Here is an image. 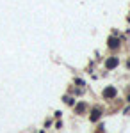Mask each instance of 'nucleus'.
<instances>
[{
  "mask_svg": "<svg viewBox=\"0 0 130 133\" xmlns=\"http://www.w3.org/2000/svg\"><path fill=\"white\" fill-rule=\"evenodd\" d=\"M118 66V57H110L109 61L105 62V68L107 69H112V68H116Z\"/></svg>",
  "mask_w": 130,
  "mask_h": 133,
  "instance_id": "f257e3e1",
  "label": "nucleus"
},
{
  "mask_svg": "<svg viewBox=\"0 0 130 133\" xmlns=\"http://www.w3.org/2000/svg\"><path fill=\"white\" fill-rule=\"evenodd\" d=\"M114 96H116V89H114V87H107V89L103 91V98H107V99H109V98H114Z\"/></svg>",
  "mask_w": 130,
  "mask_h": 133,
  "instance_id": "f03ea898",
  "label": "nucleus"
},
{
  "mask_svg": "<svg viewBox=\"0 0 130 133\" xmlns=\"http://www.w3.org/2000/svg\"><path fill=\"white\" fill-rule=\"evenodd\" d=\"M118 44H120V39H116V37H110L109 39V46L110 48H116Z\"/></svg>",
  "mask_w": 130,
  "mask_h": 133,
  "instance_id": "7ed1b4c3",
  "label": "nucleus"
},
{
  "mask_svg": "<svg viewBox=\"0 0 130 133\" xmlns=\"http://www.w3.org/2000/svg\"><path fill=\"white\" fill-rule=\"evenodd\" d=\"M100 119V110H93L91 112V121H98Z\"/></svg>",
  "mask_w": 130,
  "mask_h": 133,
  "instance_id": "20e7f679",
  "label": "nucleus"
},
{
  "mask_svg": "<svg viewBox=\"0 0 130 133\" xmlns=\"http://www.w3.org/2000/svg\"><path fill=\"white\" fill-rule=\"evenodd\" d=\"M84 110H86V105H84V103H80L79 107H77V112H79V114H82Z\"/></svg>",
  "mask_w": 130,
  "mask_h": 133,
  "instance_id": "39448f33",
  "label": "nucleus"
}]
</instances>
